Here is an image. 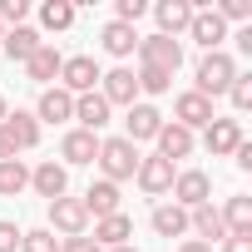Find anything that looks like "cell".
Wrapping results in <instances>:
<instances>
[{
	"label": "cell",
	"instance_id": "1",
	"mask_svg": "<svg viewBox=\"0 0 252 252\" xmlns=\"http://www.w3.org/2000/svg\"><path fill=\"white\" fill-rule=\"evenodd\" d=\"M94 163L104 168L109 183H124V178H134V173H139V149H134L129 139H104Z\"/></svg>",
	"mask_w": 252,
	"mask_h": 252
},
{
	"label": "cell",
	"instance_id": "2",
	"mask_svg": "<svg viewBox=\"0 0 252 252\" xmlns=\"http://www.w3.org/2000/svg\"><path fill=\"white\" fill-rule=\"evenodd\" d=\"M237 79V64H232V55H222V50H213V55H203L198 60V94L203 99H213V94H227V84Z\"/></svg>",
	"mask_w": 252,
	"mask_h": 252
},
{
	"label": "cell",
	"instance_id": "3",
	"mask_svg": "<svg viewBox=\"0 0 252 252\" xmlns=\"http://www.w3.org/2000/svg\"><path fill=\"white\" fill-rule=\"evenodd\" d=\"M139 60L154 64V69H168V74H173V69L183 64V45L168 40V35H144V40H139Z\"/></svg>",
	"mask_w": 252,
	"mask_h": 252
},
{
	"label": "cell",
	"instance_id": "4",
	"mask_svg": "<svg viewBox=\"0 0 252 252\" xmlns=\"http://www.w3.org/2000/svg\"><path fill=\"white\" fill-rule=\"evenodd\" d=\"M173 114H178L173 124H183L188 134H193V129H208V124L218 119V114H213V99H203L198 89H188V94H178V104H173Z\"/></svg>",
	"mask_w": 252,
	"mask_h": 252
},
{
	"label": "cell",
	"instance_id": "5",
	"mask_svg": "<svg viewBox=\"0 0 252 252\" xmlns=\"http://www.w3.org/2000/svg\"><path fill=\"white\" fill-rule=\"evenodd\" d=\"M208 193H213V183H208V173H198V168H188V173H173V203L178 208H203L208 203Z\"/></svg>",
	"mask_w": 252,
	"mask_h": 252
},
{
	"label": "cell",
	"instance_id": "6",
	"mask_svg": "<svg viewBox=\"0 0 252 252\" xmlns=\"http://www.w3.org/2000/svg\"><path fill=\"white\" fill-rule=\"evenodd\" d=\"M60 79H64V94H89L99 84V64L89 55H74V60L60 64Z\"/></svg>",
	"mask_w": 252,
	"mask_h": 252
},
{
	"label": "cell",
	"instance_id": "7",
	"mask_svg": "<svg viewBox=\"0 0 252 252\" xmlns=\"http://www.w3.org/2000/svg\"><path fill=\"white\" fill-rule=\"evenodd\" d=\"M50 222H55L64 237H84L89 213H84V203H79V198H55V203H50Z\"/></svg>",
	"mask_w": 252,
	"mask_h": 252
},
{
	"label": "cell",
	"instance_id": "8",
	"mask_svg": "<svg viewBox=\"0 0 252 252\" xmlns=\"http://www.w3.org/2000/svg\"><path fill=\"white\" fill-rule=\"evenodd\" d=\"M134 178H139V188H144L149 198H158V193L173 188V163L158 158V154H154V158H139V173H134Z\"/></svg>",
	"mask_w": 252,
	"mask_h": 252
},
{
	"label": "cell",
	"instance_id": "9",
	"mask_svg": "<svg viewBox=\"0 0 252 252\" xmlns=\"http://www.w3.org/2000/svg\"><path fill=\"white\" fill-rule=\"evenodd\" d=\"M124 124H129V134H124V139H129V144H144V139H158L163 114H158L154 104H129V119H124Z\"/></svg>",
	"mask_w": 252,
	"mask_h": 252
},
{
	"label": "cell",
	"instance_id": "10",
	"mask_svg": "<svg viewBox=\"0 0 252 252\" xmlns=\"http://www.w3.org/2000/svg\"><path fill=\"white\" fill-rule=\"evenodd\" d=\"M203 144H208L213 158H227V154L242 144V124H237V119H213L208 134H203Z\"/></svg>",
	"mask_w": 252,
	"mask_h": 252
},
{
	"label": "cell",
	"instance_id": "11",
	"mask_svg": "<svg viewBox=\"0 0 252 252\" xmlns=\"http://www.w3.org/2000/svg\"><path fill=\"white\" fill-rule=\"evenodd\" d=\"M188 35H193V40H198V45L213 55V50L227 40V25H222V15H218V10H193V25H188Z\"/></svg>",
	"mask_w": 252,
	"mask_h": 252
},
{
	"label": "cell",
	"instance_id": "12",
	"mask_svg": "<svg viewBox=\"0 0 252 252\" xmlns=\"http://www.w3.org/2000/svg\"><path fill=\"white\" fill-rule=\"evenodd\" d=\"M84 203V213L99 222V218H114L119 213V183H109V178H99V183H89V193L79 198Z\"/></svg>",
	"mask_w": 252,
	"mask_h": 252
},
{
	"label": "cell",
	"instance_id": "13",
	"mask_svg": "<svg viewBox=\"0 0 252 252\" xmlns=\"http://www.w3.org/2000/svg\"><path fill=\"white\" fill-rule=\"evenodd\" d=\"M74 119L84 124V134H99L104 124H109V104H104V94H99V89L74 94Z\"/></svg>",
	"mask_w": 252,
	"mask_h": 252
},
{
	"label": "cell",
	"instance_id": "14",
	"mask_svg": "<svg viewBox=\"0 0 252 252\" xmlns=\"http://www.w3.org/2000/svg\"><path fill=\"white\" fill-rule=\"evenodd\" d=\"M30 183H35V193L40 198H64V188H69V173H64V163H55V158H45L35 173H30Z\"/></svg>",
	"mask_w": 252,
	"mask_h": 252
},
{
	"label": "cell",
	"instance_id": "15",
	"mask_svg": "<svg viewBox=\"0 0 252 252\" xmlns=\"http://www.w3.org/2000/svg\"><path fill=\"white\" fill-rule=\"evenodd\" d=\"M104 79V104L114 109V104H134V94H139V79H134V69H109V74H99Z\"/></svg>",
	"mask_w": 252,
	"mask_h": 252
},
{
	"label": "cell",
	"instance_id": "16",
	"mask_svg": "<svg viewBox=\"0 0 252 252\" xmlns=\"http://www.w3.org/2000/svg\"><path fill=\"white\" fill-rule=\"evenodd\" d=\"M35 119H45V124H69V119H74V94H64V89H45Z\"/></svg>",
	"mask_w": 252,
	"mask_h": 252
},
{
	"label": "cell",
	"instance_id": "17",
	"mask_svg": "<svg viewBox=\"0 0 252 252\" xmlns=\"http://www.w3.org/2000/svg\"><path fill=\"white\" fill-rule=\"evenodd\" d=\"M60 158H64V163H94V158H99V139L84 134V129H69L64 144H60Z\"/></svg>",
	"mask_w": 252,
	"mask_h": 252
},
{
	"label": "cell",
	"instance_id": "18",
	"mask_svg": "<svg viewBox=\"0 0 252 252\" xmlns=\"http://www.w3.org/2000/svg\"><path fill=\"white\" fill-rule=\"evenodd\" d=\"M129 237H134V222L124 218V213L94 222V242H99V247H129Z\"/></svg>",
	"mask_w": 252,
	"mask_h": 252
},
{
	"label": "cell",
	"instance_id": "19",
	"mask_svg": "<svg viewBox=\"0 0 252 252\" xmlns=\"http://www.w3.org/2000/svg\"><path fill=\"white\" fill-rule=\"evenodd\" d=\"M193 10H198V5H188V0H163V5L154 10V15H158V25H163L158 35H168V40H173L178 30H188V25H193Z\"/></svg>",
	"mask_w": 252,
	"mask_h": 252
},
{
	"label": "cell",
	"instance_id": "20",
	"mask_svg": "<svg viewBox=\"0 0 252 252\" xmlns=\"http://www.w3.org/2000/svg\"><path fill=\"white\" fill-rule=\"evenodd\" d=\"M193 154V134L183 129V124H163V129H158V158H188Z\"/></svg>",
	"mask_w": 252,
	"mask_h": 252
},
{
	"label": "cell",
	"instance_id": "21",
	"mask_svg": "<svg viewBox=\"0 0 252 252\" xmlns=\"http://www.w3.org/2000/svg\"><path fill=\"white\" fill-rule=\"evenodd\" d=\"M60 64H64V55H60L55 45H40V50H35V55L25 60V74H30L35 84H50V79L60 74Z\"/></svg>",
	"mask_w": 252,
	"mask_h": 252
},
{
	"label": "cell",
	"instance_id": "22",
	"mask_svg": "<svg viewBox=\"0 0 252 252\" xmlns=\"http://www.w3.org/2000/svg\"><path fill=\"white\" fill-rule=\"evenodd\" d=\"M5 134L15 139V149H35L40 144V119L25 114V109H15V114H5Z\"/></svg>",
	"mask_w": 252,
	"mask_h": 252
},
{
	"label": "cell",
	"instance_id": "23",
	"mask_svg": "<svg viewBox=\"0 0 252 252\" xmlns=\"http://www.w3.org/2000/svg\"><path fill=\"white\" fill-rule=\"evenodd\" d=\"M222 227L232 232V237H252V198H227V208H222Z\"/></svg>",
	"mask_w": 252,
	"mask_h": 252
},
{
	"label": "cell",
	"instance_id": "24",
	"mask_svg": "<svg viewBox=\"0 0 252 252\" xmlns=\"http://www.w3.org/2000/svg\"><path fill=\"white\" fill-rule=\"evenodd\" d=\"M0 45H5V55H10V60H20V64H25V60H30V55H35L45 40H40V30H30V25H15V30H10L5 40H0Z\"/></svg>",
	"mask_w": 252,
	"mask_h": 252
},
{
	"label": "cell",
	"instance_id": "25",
	"mask_svg": "<svg viewBox=\"0 0 252 252\" xmlns=\"http://www.w3.org/2000/svg\"><path fill=\"white\" fill-rule=\"evenodd\" d=\"M154 232H158V237H183V232H188V208H178V203L154 208Z\"/></svg>",
	"mask_w": 252,
	"mask_h": 252
},
{
	"label": "cell",
	"instance_id": "26",
	"mask_svg": "<svg viewBox=\"0 0 252 252\" xmlns=\"http://www.w3.org/2000/svg\"><path fill=\"white\" fill-rule=\"evenodd\" d=\"M188 227H198V237H208V247H213L218 237H227V227H222V213H218L213 203L193 208V213H188Z\"/></svg>",
	"mask_w": 252,
	"mask_h": 252
},
{
	"label": "cell",
	"instance_id": "27",
	"mask_svg": "<svg viewBox=\"0 0 252 252\" xmlns=\"http://www.w3.org/2000/svg\"><path fill=\"white\" fill-rule=\"evenodd\" d=\"M99 40H104V50H109V55H119V60L139 50V35H134V25H119V20H109Z\"/></svg>",
	"mask_w": 252,
	"mask_h": 252
},
{
	"label": "cell",
	"instance_id": "28",
	"mask_svg": "<svg viewBox=\"0 0 252 252\" xmlns=\"http://www.w3.org/2000/svg\"><path fill=\"white\" fill-rule=\"evenodd\" d=\"M25 183H30V168H25L20 158H5V163H0V198H20Z\"/></svg>",
	"mask_w": 252,
	"mask_h": 252
},
{
	"label": "cell",
	"instance_id": "29",
	"mask_svg": "<svg viewBox=\"0 0 252 252\" xmlns=\"http://www.w3.org/2000/svg\"><path fill=\"white\" fill-rule=\"evenodd\" d=\"M40 25L45 30H69L74 25V5H69V0H50V5H40Z\"/></svg>",
	"mask_w": 252,
	"mask_h": 252
},
{
	"label": "cell",
	"instance_id": "30",
	"mask_svg": "<svg viewBox=\"0 0 252 252\" xmlns=\"http://www.w3.org/2000/svg\"><path fill=\"white\" fill-rule=\"evenodd\" d=\"M134 79H139V89H149V94H168V84H173V74H168V69H154V64H144Z\"/></svg>",
	"mask_w": 252,
	"mask_h": 252
},
{
	"label": "cell",
	"instance_id": "31",
	"mask_svg": "<svg viewBox=\"0 0 252 252\" xmlns=\"http://www.w3.org/2000/svg\"><path fill=\"white\" fill-rule=\"evenodd\" d=\"M20 252H60V242L50 227H35V232H20Z\"/></svg>",
	"mask_w": 252,
	"mask_h": 252
},
{
	"label": "cell",
	"instance_id": "32",
	"mask_svg": "<svg viewBox=\"0 0 252 252\" xmlns=\"http://www.w3.org/2000/svg\"><path fill=\"white\" fill-rule=\"evenodd\" d=\"M227 94H232V109H237V114L252 109V74H237V79L227 84Z\"/></svg>",
	"mask_w": 252,
	"mask_h": 252
},
{
	"label": "cell",
	"instance_id": "33",
	"mask_svg": "<svg viewBox=\"0 0 252 252\" xmlns=\"http://www.w3.org/2000/svg\"><path fill=\"white\" fill-rule=\"evenodd\" d=\"M25 15H30L25 0H0V25H5V20H10V25H20Z\"/></svg>",
	"mask_w": 252,
	"mask_h": 252
},
{
	"label": "cell",
	"instance_id": "34",
	"mask_svg": "<svg viewBox=\"0 0 252 252\" xmlns=\"http://www.w3.org/2000/svg\"><path fill=\"white\" fill-rule=\"evenodd\" d=\"M218 15H222V25H227V20H247V15H252V5H247V0H222Z\"/></svg>",
	"mask_w": 252,
	"mask_h": 252
},
{
	"label": "cell",
	"instance_id": "35",
	"mask_svg": "<svg viewBox=\"0 0 252 252\" xmlns=\"http://www.w3.org/2000/svg\"><path fill=\"white\" fill-rule=\"evenodd\" d=\"M144 10H149L144 0H119V15H114V20H119V25H134V20H139Z\"/></svg>",
	"mask_w": 252,
	"mask_h": 252
},
{
	"label": "cell",
	"instance_id": "36",
	"mask_svg": "<svg viewBox=\"0 0 252 252\" xmlns=\"http://www.w3.org/2000/svg\"><path fill=\"white\" fill-rule=\"evenodd\" d=\"M20 247V227L15 222H0V252H15Z\"/></svg>",
	"mask_w": 252,
	"mask_h": 252
},
{
	"label": "cell",
	"instance_id": "37",
	"mask_svg": "<svg viewBox=\"0 0 252 252\" xmlns=\"http://www.w3.org/2000/svg\"><path fill=\"white\" fill-rule=\"evenodd\" d=\"M64 252H104L94 237H64Z\"/></svg>",
	"mask_w": 252,
	"mask_h": 252
},
{
	"label": "cell",
	"instance_id": "38",
	"mask_svg": "<svg viewBox=\"0 0 252 252\" xmlns=\"http://www.w3.org/2000/svg\"><path fill=\"white\" fill-rule=\"evenodd\" d=\"M222 252H252V237H232V232H227V237H222Z\"/></svg>",
	"mask_w": 252,
	"mask_h": 252
},
{
	"label": "cell",
	"instance_id": "39",
	"mask_svg": "<svg viewBox=\"0 0 252 252\" xmlns=\"http://www.w3.org/2000/svg\"><path fill=\"white\" fill-rule=\"evenodd\" d=\"M15 154H20V149H15V139L5 134V124H0V163H5V158H15Z\"/></svg>",
	"mask_w": 252,
	"mask_h": 252
},
{
	"label": "cell",
	"instance_id": "40",
	"mask_svg": "<svg viewBox=\"0 0 252 252\" xmlns=\"http://www.w3.org/2000/svg\"><path fill=\"white\" fill-rule=\"evenodd\" d=\"M178 252H213V247H208V242H183Z\"/></svg>",
	"mask_w": 252,
	"mask_h": 252
},
{
	"label": "cell",
	"instance_id": "41",
	"mask_svg": "<svg viewBox=\"0 0 252 252\" xmlns=\"http://www.w3.org/2000/svg\"><path fill=\"white\" fill-rule=\"evenodd\" d=\"M5 114H10V104H5V99H0V124H5Z\"/></svg>",
	"mask_w": 252,
	"mask_h": 252
},
{
	"label": "cell",
	"instance_id": "42",
	"mask_svg": "<svg viewBox=\"0 0 252 252\" xmlns=\"http://www.w3.org/2000/svg\"><path fill=\"white\" fill-rule=\"evenodd\" d=\"M109 252H139V247H109Z\"/></svg>",
	"mask_w": 252,
	"mask_h": 252
},
{
	"label": "cell",
	"instance_id": "43",
	"mask_svg": "<svg viewBox=\"0 0 252 252\" xmlns=\"http://www.w3.org/2000/svg\"><path fill=\"white\" fill-rule=\"evenodd\" d=\"M0 40H5V30H0Z\"/></svg>",
	"mask_w": 252,
	"mask_h": 252
}]
</instances>
